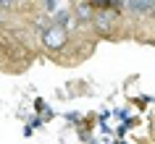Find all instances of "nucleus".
<instances>
[{"mask_svg":"<svg viewBox=\"0 0 155 144\" xmlns=\"http://www.w3.org/2000/svg\"><path fill=\"white\" fill-rule=\"evenodd\" d=\"M113 134L118 136V139H124V134H126V126H118V128H116V131H113Z\"/></svg>","mask_w":155,"mask_h":144,"instance_id":"6e6552de","label":"nucleus"},{"mask_svg":"<svg viewBox=\"0 0 155 144\" xmlns=\"http://www.w3.org/2000/svg\"><path fill=\"white\" fill-rule=\"evenodd\" d=\"M95 13H97V11L92 8V3H90V0H79V3L74 5V18H76L79 24H92Z\"/></svg>","mask_w":155,"mask_h":144,"instance_id":"7ed1b4c3","label":"nucleus"},{"mask_svg":"<svg viewBox=\"0 0 155 144\" xmlns=\"http://www.w3.org/2000/svg\"><path fill=\"white\" fill-rule=\"evenodd\" d=\"M42 45L45 50H63L68 45V32L58 24H48L42 29Z\"/></svg>","mask_w":155,"mask_h":144,"instance_id":"f03ea898","label":"nucleus"},{"mask_svg":"<svg viewBox=\"0 0 155 144\" xmlns=\"http://www.w3.org/2000/svg\"><path fill=\"white\" fill-rule=\"evenodd\" d=\"M153 29H155V24H153Z\"/></svg>","mask_w":155,"mask_h":144,"instance_id":"1a4fd4ad","label":"nucleus"},{"mask_svg":"<svg viewBox=\"0 0 155 144\" xmlns=\"http://www.w3.org/2000/svg\"><path fill=\"white\" fill-rule=\"evenodd\" d=\"M116 118H118V120H124V123H129V110H126V107L116 110Z\"/></svg>","mask_w":155,"mask_h":144,"instance_id":"423d86ee","label":"nucleus"},{"mask_svg":"<svg viewBox=\"0 0 155 144\" xmlns=\"http://www.w3.org/2000/svg\"><path fill=\"white\" fill-rule=\"evenodd\" d=\"M118 24H121V13H116V11H97L92 18V29L100 37H113Z\"/></svg>","mask_w":155,"mask_h":144,"instance_id":"f257e3e1","label":"nucleus"},{"mask_svg":"<svg viewBox=\"0 0 155 144\" xmlns=\"http://www.w3.org/2000/svg\"><path fill=\"white\" fill-rule=\"evenodd\" d=\"M58 3H61V0H42V13H48V16H53V13H55V5Z\"/></svg>","mask_w":155,"mask_h":144,"instance_id":"20e7f679","label":"nucleus"},{"mask_svg":"<svg viewBox=\"0 0 155 144\" xmlns=\"http://www.w3.org/2000/svg\"><path fill=\"white\" fill-rule=\"evenodd\" d=\"M95 11H110V0H90Z\"/></svg>","mask_w":155,"mask_h":144,"instance_id":"39448f33","label":"nucleus"},{"mask_svg":"<svg viewBox=\"0 0 155 144\" xmlns=\"http://www.w3.org/2000/svg\"><path fill=\"white\" fill-rule=\"evenodd\" d=\"M29 126H32V128H40V126H42V118H37V115H34V118L29 120Z\"/></svg>","mask_w":155,"mask_h":144,"instance_id":"0eeeda50","label":"nucleus"}]
</instances>
